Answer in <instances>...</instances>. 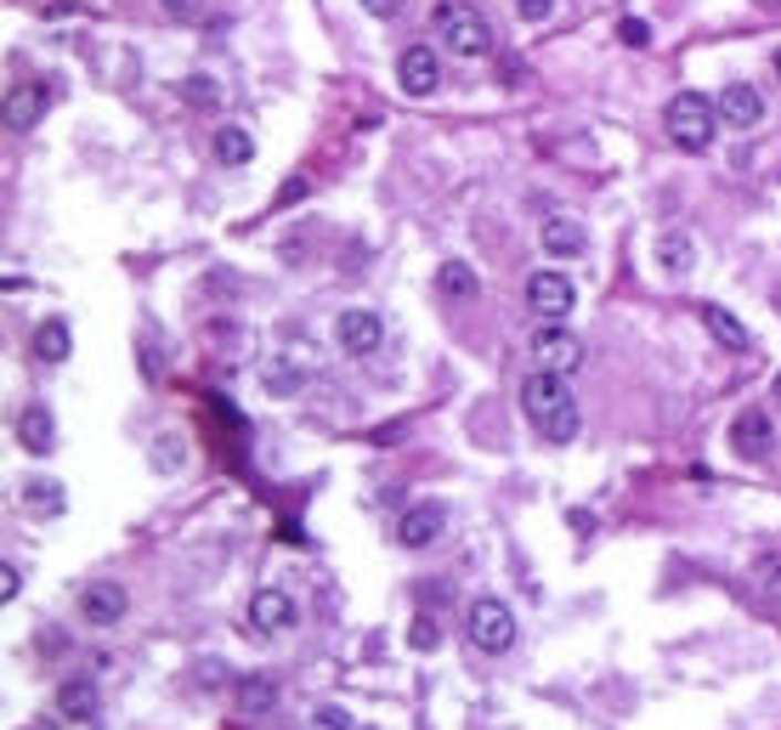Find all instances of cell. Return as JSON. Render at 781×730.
<instances>
[{"label": "cell", "mask_w": 781, "mask_h": 730, "mask_svg": "<svg viewBox=\"0 0 781 730\" xmlns=\"http://www.w3.org/2000/svg\"><path fill=\"white\" fill-rule=\"evenodd\" d=\"M521 408H527L532 425H539L544 442H572L577 425H583V414H577V403L566 392V374H550V368H532L521 379Z\"/></svg>", "instance_id": "1"}, {"label": "cell", "mask_w": 781, "mask_h": 730, "mask_svg": "<svg viewBox=\"0 0 781 730\" xmlns=\"http://www.w3.org/2000/svg\"><path fill=\"white\" fill-rule=\"evenodd\" d=\"M663 131H668L674 148L708 154V148H714V136H719V108L708 103L702 91H674V96H668V108H663Z\"/></svg>", "instance_id": "2"}, {"label": "cell", "mask_w": 781, "mask_h": 730, "mask_svg": "<svg viewBox=\"0 0 781 730\" xmlns=\"http://www.w3.org/2000/svg\"><path fill=\"white\" fill-rule=\"evenodd\" d=\"M430 34L442 40L448 52H459V58H487V52H493V29H487V18L470 7V0H436Z\"/></svg>", "instance_id": "3"}, {"label": "cell", "mask_w": 781, "mask_h": 730, "mask_svg": "<svg viewBox=\"0 0 781 730\" xmlns=\"http://www.w3.org/2000/svg\"><path fill=\"white\" fill-rule=\"evenodd\" d=\"M465 635H470V646H476V651L504 657V651L516 646V617H510V606H504V601L481 595V601H470V612H465Z\"/></svg>", "instance_id": "4"}, {"label": "cell", "mask_w": 781, "mask_h": 730, "mask_svg": "<svg viewBox=\"0 0 781 730\" xmlns=\"http://www.w3.org/2000/svg\"><path fill=\"white\" fill-rule=\"evenodd\" d=\"M532 363L550 374H577L583 368V340L566 334L561 323H539L532 328Z\"/></svg>", "instance_id": "5"}, {"label": "cell", "mask_w": 781, "mask_h": 730, "mask_svg": "<svg viewBox=\"0 0 781 730\" xmlns=\"http://www.w3.org/2000/svg\"><path fill=\"white\" fill-rule=\"evenodd\" d=\"M527 306H532V317H539V323H561L572 312V278L555 272V267L532 272L527 278Z\"/></svg>", "instance_id": "6"}, {"label": "cell", "mask_w": 781, "mask_h": 730, "mask_svg": "<svg viewBox=\"0 0 781 730\" xmlns=\"http://www.w3.org/2000/svg\"><path fill=\"white\" fill-rule=\"evenodd\" d=\"M442 532H448V504L425 499V504H414V510L397 521V544H403V550H430V544H442Z\"/></svg>", "instance_id": "7"}, {"label": "cell", "mask_w": 781, "mask_h": 730, "mask_svg": "<svg viewBox=\"0 0 781 730\" xmlns=\"http://www.w3.org/2000/svg\"><path fill=\"white\" fill-rule=\"evenodd\" d=\"M730 453H742V459L775 453V419L764 408H742L737 419H730Z\"/></svg>", "instance_id": "8"}, {"label": "cell", "mask_w": 781, "mask_h": 730, "mask_svg": "<svg viewBox=\"0 0 781 730\" xmlns=\"http://www.w3.org/2000/svg\"><path fill=\"white\" fill-rule=\"evenodd\" d=\"M334 334H340V346H346L352 357H374V352L385 346V323H379V312H368V306L340 312Z\"/></svg>", "instance_id": "9"}, {"label": "cell", "mask_w": 781, "mask_h": 730, "mask_svg": "<svg viewBox=\"0 0 781 730\" xmlns=\"http://www.w3.org/2000/svg\"><path fill=\"white\" fill-rule=\"evenodd\" d=\"M45 108H52V85H45V80L12 85V91H7V131H34Z\"/></svg>", "instance_id": "10"}, {"label": "cell", "mask_w": 781, "mask_h": 730, "mask_svg": "<svg viewBox=\"0 0 781 730\" xmlns=\"http://www.w3.org/2000/svg\"><path fill=\"white\" fill-rule=\"evenodd\" d=\"M397 85L408 96H430L436 85H442V63H436L430 45H408V52L397 58Z\"/></svg>", "instance_id": "11"}, {"label": "cell", "mask_w": 781, "mask_h": 730, "mask_svg": "<svg viewBox=\"0 0 781 730\" xmlns=\"http://www.w3.org/2000/svg\"><path fill=\"white\" fill-rule=\"evenodd\" d=\"M714 108H719V119H725L730 131H753V125L764 119V96H759L753 85L737 80V85H725V91H719V103H714Z\"/></svg>", "instance_id": "12"}, {"label": "cell", "mask_w": 781, "mask_h": 730, "mask_svg": "<svg viewBox=\"0 0 781 730\" xmlns=\"http://www.w3.org/2000/svg\"><path fill=\"white\" fill-rule=\"evenodd\" d=\"M250 623L261 628V635H278V628L295 623V595L278 590V583H267V590L250 595Z\"/></svg>", "instance_id": "13"}, {"label": "cell", "mask_w": 781, "mask_h": 730, "mask_svg": "<svg viewBox=\"0 0 781 730\" xmlns=\"http://www.w3.org/2000/svg\"><path fill=\"white\" fill-rule=\"evenodd\" d=\"M697 317H702V328L719 340L725 352H748V346H753L748 323H742L737 312H730V306H719V301H702V306H697Z\"/></svg>", "instance_id": "14"}, {"label": "cell", "mask_w": 781, "mask_h": 730, "mask_svg": "<svg viewBox=\"0 0 781 730\" xmlns=\"http://www.w3.org/2000/svg\"><path fill=\"white\" fill-rule=\"evenodd\" d=\"M539 243H544V255H550V261H572V255L590 250V232H583L572 216H550V221L539 227Z\"/></svg>", "instance_id": "15"}, {"label": "cell", "mask_w": 781, "mask_h": 730, "mask_svg": "<svg viewBox=\"0 0 781 730\" xmlns=\"http://www.w3.org/2000/svg\"><path fill=\"white\" fill-rule=\"evenodd\" d=\"M18 442H23V453H52L58 448V419H52V408H40V403H29L23 414H18Z\"/></svg>", "instance_id": "16"}, {"label": "cell", "mask_w": 781, "mask_h": 730, "mask_svg": "<svg viewBox=\"0 0 781 730\" xmlns=\"http://www.w3.org/2000/svg\"><path fill=\"white\" fill-rule=\"evenodd\" d=\"M657 267H663L668 278H686V272L697 267V243H691L686 227H663V232H657Z\"/></svg>", "instance_id": "17"}, {"label": "cell", "mask_w": 781, "mask_h": 730, "mask_svg": "<svg viewBox=\"0 0 781 730\" xmlns=\"http://www.w3.org/2000/svg\"><path fill=\"white\" fill-rule=\"evenodd\" d=\"M125 606H131V595L119 590V583H91V590L80 595V612H85V623H119L125 617Z\"/></svg>", "instance_id": "18"}, {"label": "cell", "mask_w": 781, "mask_h": 730, "mask_svg": "<svg viewBox=\"0 0 781 730\" xmlns=\"http://www.w3.org/2000/svg\"><path fill=\"white\" fill-rule=\"evenodd\" d=\"M58 713L69 724H91L96 719V679H63L58 686Z\"/></svg>", "instance_id": "19"}, {"label": "cell", "mask_w": 781, "mask_h": 730, "mask_svg": "<svg viewBox=\"0 0 781 730\" xmlns=\"http://www.w3.org/2000/svg\"><path fill=\"white\" fill-rule=\"evenodd\" d=\"M69 352H74L69 323H63V317H45V323L34 328V363H69Z\"/></svg>", "instance_id": "20"}, {"label": "cell", "mask_w": 781, "mask_h": 730, "mask_svg": "<svg viewBox=\"0 0 781 730\" xmlns=\"http://www.w3.org/2000/svg\"><path fill=\"white\" fill-rule=\"evenodd\" d=\"M210 148H216V159H221V165H250V159H256V136L243 131V125H221Z\"/></svg>", "instance_id": "21"}, {"label": "cell", "mask_w": 781, "mask_h": 730, "mask_svg": "<svg viewBox=\"0 0 781 730\" xmlns=\"http://www.w3.org/2000/svg\"><path fill=\"white\" fill-rule=\"evenodd\" d=\"M238 708H243V713L278 708V679H272V674H243V679H238Z\"/></svg>", "instance_id": "22"}, {"label": "cell", "mask_w": 781, "mask_h": 730, "mask_svg": "<svg viewBox=\"0 0 781 730\" xmlns=\"http://www.w3.org/2000/svg\"><path fill=\"white\" fill-rule=\"evenodd\" d=\"M436 289H442L448 301H476V289H481V283H476V272H470L465 261H448L442 272H436Z\"/></svg>", "instance_id": "23"}, {"label": "cell", "mask_w": 781, "mask_h": 730, "mask_svg": "<svg viewBox=\"0 0 781 730\" xmlns=\"http://www.w3.org/2000/svg\"><path fill=\"white\" fill-rule=\"evenodd\" d=\"M181 103L199 108V114H210V108L221 103V85H216L210 74H187V80H181Z\"/></svg>", "instance_id": "24"}, {"label": "cell", "mask_w": 781, "mask_h": 730, "mask_svg": "<svg viewBox=\"0 0 781 730\" xmlns=\"http://www.w3.org/2000/svg\"><path fill=\"white\" fill-rule=\"evenodd\" d=\"M23 499H29V510H52V515H58V510H63V487H58V481H29Z\"/></svg>", "instance_id": "25"}, {"label": "cell", "mask_w": 781, "mask_h": 730, "mask_svg": "<svg viewBox=\"0 0 781 730\" xmlns=\"http://www.w3.org/2000/svg\"><path fill=\"white\" fill-rule=\"evenodd\" d=\"M312 730H363V724H357L346 708H329V702H323V708L312 713Z\"/></svg>", "instance_id": "26"}, {"label": "cell", "mask_w": 781, "mask_h": 730, "mask_svg": "<svg viewBox=\"0 0 781 730\" xmlns=\"http://www.w3.org/2000/svg\"><path fill=\"white\" fill-rule=\"evenodd\" d=\"M159 12L170 23H199L205 18V0H159Z\"/></svg>", "instance_id": "27"}, {"label": "cell", "mask_w": 781, "mask_h": 730, "mask_svg": "<svg viewBox=\"0 0 781 730\" xmlns=\"http://www.w3.org/2000/svg\"><path fill=\"white\" fill-rule=\"evenodd\" d=\"M267 392H272V397L301 392V368H267Z\"/></svg>", "instance_id": "28"}, {"label": "cell", "mask_w": 781, "mask_h": 730, "mask_svg": "<svg viewBox=\"0 0 781 730\" xmlns=\"http://www.w3.org/2000/svg\"><path fill=\"white\" fill-rule=\"evenodd\" d=\"M617 40H623V45H652V23H646V18H623V23H617Z\"/></svg>", "instance_id": "29"}, {"label": "cell", "mask_w": 781, "mask_h": 730, "mask_svg": "<svg viewBox=\"0 0 781 730\" xmlns=\"http://www.w3.org/2000/svg\"><path fill=\"white\" fill-rule=\"evenodd\" d=\"M408 640H414L419 651H436V646H442V635H436V623H430V617H414V628H408Z\"/></svg>", "instance_id": "30"}, {"label": "cell", "mask_w": 781, "mask_h": 730, "mask_svg": "<svg viewBox=\"0 0 781 730\" xmlns=\"http://www.w3.org/2000/svg\"><path fill=\"white\" fill-rule=\"evenodd\" d=\"M516 12H521L527 23H550V18H555V0H516Z\"/></svg>", "instance_id": "31"}, {"label": "cell", "mask_w": 781, "mask_h": 730, "mask_svg": "<svg viewBox=\"0 0 781 730\" xmlns=\"http://www.w3.org/2000/svg\"><path fill=\"white\" fill-rule=\"evenodd\" d=\"M23 595V577H18V566H0V606L7 601H18Z\"/></svg>", "instance_id": "32"}, {"label": "cell", "mask_w": 781, "mask_h": 730, "mask_svg": "<svg viewBox=\"0 0 781 730\" xmlns=\"http://www.w3.org/2000/svg\"><path fill=\"white\" fill-rule=\"evenodd\" d=\"M312 192V176H289V187L278 192V205H295V199H306Z\"/></svg>", "instance_id": "33"}, {"label": "cell", "mask_w": 781, "mask_h": 730, "mask_svg": "<svg viewBox=\"0 0 781 730\" xmlns=\"http://www.w3.org/2000/svg\"><path fill=\"white\" fill-rule=\"evenodd\" d=\"M363 12H368V18H379V23H390V18L403 12V0H363Z\"/></svg>", "instance_id": "34"}, {"label": "cell", "mask_w": 781, "mask_h": 730, "mask_svg": "<svg viewBox=\"0 0 781 730\" xmlns=\"http://www.w3.org/2000/svg\"><path fill=\"white\" fill-rule=\"evenodd\" d=\"M159 470H176L181 465V442H176V436H165V442H159V459H154Z\"/></svg>", "instance_id": "35"}, {"label": "cell", "mask_w": 781, "mask_h": 730, "mask_svg": "<svg viewBox=\"0 0 781 730\" xmlns=\"http://www.w3.org/2000/svg\"><path fill=\"white\" fill-rule=\"evenodd\" d=\"M770 403H775V408H781V374H775V379H770Z\"/></svg>", "instance_id": "36"}, {"label": "cell", "mask_w": 781, "mask_h": 730, "mask_svg": "<svg viewBox=\"0 0 781 730\" xmlns=\"http://www.w3.org/2000/svg\"><path fill=\"white\" fill-rule=\"evenodd\" d=\"M775 80H781V45H775Z\"/></svg>", "instance_id": "37"}]
</instances>
